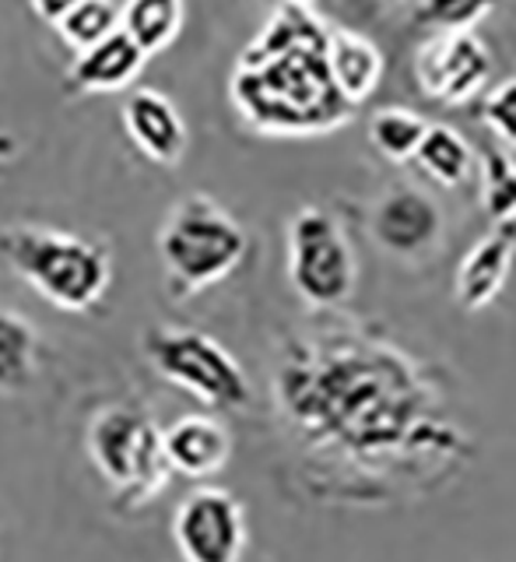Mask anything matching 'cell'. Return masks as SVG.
Instances as JSON below:
<instances>
[{
	"label": "cell",
	"instance_id": "obj_1",
	"mask_svg": "<svg viewBox=\"0 0 516 562\" xmlns=\"http://www.w3.org/2000/svg\"><path fill=\"white\" fill-rule=\"evenodd\" d=\"M278 397L310 439L348 457L401 450L429 412V391L407 356L362 338L295 345L281 362Z\"/></svg>",
	"mask_w": 516,
	"mask_h": 562
},
{
	"label": "cell",
	"instance_id": "obj_2",
	"mask_svg": "<svg viewBox=\"0 0 516 562\" xmlns=\"http://www.w3.org/2000/svg\"><path fill=\"white\" fill-rule=\"evenodd\" d=\"M228 99L267 137H316L345 127L351 110L327 67V25L310 4H281L246 46Z\"/></svg>",
	"mask_w": 516,
	"mask_h": 562
},
{
	"label": "cell",
	"instance_id": "obj_3",
	"mask_svg": "<svg viewBox=\"0 0 516 562\" xmlns=\"http://www.w3.org/2000/svg\"><path fill=\"white\" fill-rule=\"evenodd\" d=\"M0 260L67 313L92 310L113 281V260L99 243L35 222L0 225Z\"/></svg>",
	"mask_w": 516,
	"mask_h": 562
},
{
	"label": "cell",
	"instance_id": "obj_4",
	"mask_svg": "<svg viewBox=\"0 0 516 562\" xmlns=\"http://www.w3.org/2000/svg\"><path fill=\"white\" fill-rule=\"evenodd\" d=\"M243 225L207 193H190L176 201L158 228V257H162L169 295L190 299L222 278L233 274L246 257Z\"/></svg>",
	"mask_w": 516,
	"mask_h": 562
},
{
	"label": "cell",
	"instance_id": "obj_5",
	"mask_svg": "<svg viewBox=\"0 0 516 562\" xmlns=\"http://www.w3.org/2000/svg\"><path fill=\"white\" fill-rule=\"evenodd\" d=\"M88 457L96 461L102 479L116 488V499L123 506L155 499L172 474L162 450V429L145 412L127 408V404L102 408L92 418Z\"/></svg>",
	"mask_w": 516,
	"mask_h": 562
},
{
	"label": "cell",
	"instance_id": "obj_6",
	"mask_svg": "<svg viewBox=\"0 0 516 562\" xmlns=\"http://www.w3.org/2000/svg\"><path fill=\"white\" fill-rule=\"evenodd\" d=\"M141 348L158 376L193 394L207 408L236 412L250 404V380L243 366L207 334L190 327H152Z\"/></svg>",
	"mask_w": 516,
	"mask_h": 562
},
{
	"label": "cell",
	"instance_id": "obj_7",
	"mask_svg": "<svg viewBox=\"0 0 516 562\" xmlns=\"http://www.w3.org/2000/svg\"><path fill=\"white\" fill-rule=\"evenodd\" d=\"M289 281L292 292L310 310L345 306L355 281L359 260L345 236L341 222L324 207H299L289 222Z\"/></svg>",
	"mask_w": 516,
	"mask_h": 562
},
{
	"label": "cell",
	"instance_id": "obj_8",
	"mask_svg": "<svg viewBox=\"0 0 516 562\" xmlns=\"http://www.w3.org/2000/svg\"><path fill=\"white\" fill-rule=\"evenodd\" d=\"M172 538L187 562H239L246 514L233 492L193 488L172 517Z\"/></svg>",
	"mask_w": 516,
	"mask_h": 562
},
{
	"label": "cell",
	"instance_id": "obj_9",
	"mask_svg": "<svg viewBox=\"0 0 516 562\" xmlns=\"http://www.w3.org/2000/svg\"><path fill=\"white\" fill-rule=\"evenodd\" d=\"M492 75V53L474 32H433L415 53V81L433 102H471Z\"/></svg>",
	"mask_w": 516,
	"mask_h": 562
},
{
	"label": "cell",
	"instance_id": "obj_10",
	"mask_svg": "<svg viewBox=\"0 0 516 562\" xmlns=\"http://www.w3.org/2000/svg\"><path fill=\"white\" fill-rule=\"evenodd\" d=\"M369 236L397 260L429 257L442 243V207L433 193L397 183L369 211Z\"/></svg>",
	"mask_w": 516,
	"mask_h": 562
},
{
	"label": "cell",
	"instance_id": "obj_11",
	"mask_svg": "<svg viewBox=\"0 0 516 562\" xmlns=\"http://www.w3.org/2000/svg\"><path fill=\"white\" fill-rule=\"evenodd\" d=\"M123 131L155 166L176 169L187 155V123L176 102L158 88H134L123 102Z\"/></svg>",
	"mask_w": 516,
	"mask_h": 562
},
{
	"label": "cell",
	"instance_id": "obj_12",
	"mask_svg": "<svg viewBox=\"0 0 516 562\" xmlns=\"http://www.w3.org/2000/svg\"><path fill=\"white\" fill-rule=\"evenodd\" d=\"M513 260H516V218L492 222L489 233L471 246L457 268L453 295L460 310L478 313L492 306L513 271Z\"/></svg>",
	"mask_w": 516,
	"mask_h": 562
},
{
	"label": "cell",
	"instance_id": "obj_13",
	"mask_svg": "<svg viewBox=\"0 0 516 562\" xmlns=\"http://www.w3.org/2000/svg\"><path fill=\"white\" fill-rule=\"evenodd\" d=\"M145 49H141L127 32L116 29L102 43L81 49L67 67V92L75 95H105L123 92L145 70Z\"/></svg>",
	"mask_w": 516,
	"mask_h": 562
},
{
	"label": "cell",
	"instance_id": "obj_14",
	"mask_svg": "<svg viewBox=\"0 0 516 562\" xmlns=\"http://www.w3.org/2000/svg\"><path fill=\"white\" fill-rule=\"evenodd\" d=\"M162 450L172 471L187 479H207L228 464L233 436L215 415H183L162 429Z\"/></svg>",
	"mask_w": 516,
	"mask_h": 562
},
{
	"label": "cell",
	"instance_id": "obj_15",
	"mask_svg": "<svg viewBox=\"0 0 516 562\" xmlns=\"http://www.w3.org/2000/svg\"><path fill=\"white\" fill-rule=\"evenodd\" d=\"M327 67L334 88L348 105L366 102L383 81V53L369 35L355 29H327Z\"/></svg>",
	"mask_w": 516,
	"mask_h": 562
},
{
	"label": "cell",
	"instance_id": "obj_16",
	"mask_svg": "<svg viewBox=\"0 0 516 562\" xmlns=\"http://www.w3.org/2000/svg\"><path fill=\"white\" fill-rule=\"evenodd\" d=\"M40 369V330L22 313L0 310V394H25Z\"/></svg>",
	"mask_w": 516,
	"mask_h": 562
},
{
	"label": "cell",
	"instance_id": "obj_17",
	"mask_svg": "<svg viewBox=\"0 0 516 562\" xmlns=\"http://www.w3.org/2000/svg\"><path fill=\"white\" fill-rule=\"evenodd\" d=\"M412 162H418V169L433 183L453 190L460 183H468V176L474 169V151L464 140V134L453 131L450 123H429Z\"/></svg>",
	"mask_w": 516,
	"mask_h": 562
},
{
	"label": "cell",
	"instance_id": "obj_18",
	"mask_svg": "<svg viewBox=\"0 0 516 562\" xmlns=\"http://www.w3.org/2000/svg\"><path fill=\"white\" fill-rule=\"evenodd\" d=\"M187 4L183 0H127L120 8V29L145 49V57H155L176 43L183 29Z\"/></svg>",
	"mask_w": 516,
	"mask_h": 562
},
{
	"label": "cell",
	"instance_id": "obj_19",
	"mask_svg": "<svg viewBox=\"0 0 516 562\" xmlns=\"http://www.w3.org/2000/svg\"><path fill=\"white\" fill-rule=\"evenodd\" d=\"M425 127H429V120L422 113L401 110V105H386V110H377L369 116L366 134H369V145L377 148V155H383L386 162H394V166H404L415 158Z\"/></svg>",
	"mask_w": 516,
	"mask_h": 562
},
{
	"label": "cell",
	"instance_id": "obj_20",
	"mask_svg": "<svg viewBox=\"0 0 516 562\" xmlns=\"http://www.w3.org/2000/svg\"><path fill=\"white\" fill-rule=\"evenodd\" d=\"M53 29L60 32V40L70 49L81 53L120 29V8H116V0H78Z\"/></svg>",
	"mask_w": 516,
	"mask_h": 562
},
{
	"label": "cell",
	"instance_id": "obj_21",
	"mask_svg": "<svg viewBox=\"0 0 516 562\" xmlns=\"http://www.w3.org/2000/svg\"><path fill=\"white\" fill-rule=\"evenodd\" d=\"M482 211L489 222L516 218V162L500 145L482 151Z\"/></svg>",
	"mask_w": 516,
	"mask_h": 562
},
{
	"label": "cell",
	"instance_id": "obj_22",
	"mask_svg": "<svg viewBox=\"0 0 516 562\" xmlns=\"http://www.w3.org/2000/svg\"><path fill=\"white\" fill-rule=\"evenodd\" d=\"M495 8L500 0H418L415 25L429 32H474Z\"/></svg>",
	"mask_w": 516,
	"mask_h": 562
},
{
	"label": "cell",
	"instance_id": "obj_23",
	"mask_svg": "<svg viewBox=\"0 0 516 562\" xmlns=\"http://www.w3.org/2000/svg\"><path fill=\"white\" fill-rule=\"evenodd\" d=\"M482 123L506 148H516V78H506L492 88L482 102Z\"/></svg>",
	"mask_w": 516,
	"mask_h": 562
},
{
	"label": "cell",
	"instance_id": "obj_24",
	"mask_svg": "<svg viewBox=\"0 0 516 562\" xmlns=\"http://www.w3.org/2000/svg\"><path fill=\"white\" fill-rule=\"evenodd\" d=\"M29 4H32V11H35V18H40V22L57 25L60 18L78 4V0H29Z\"/></svg>",
	"mask_w": 516,
	"mask_h": 562
},
{
	"label": "cell",
	"instance_id": "obj_25",
	"mask_svg": "<svg viewBox=\"0 0 516 562\" xmlns=\"http://www.w3.org/2000/svg\"><path fill=\"white\" fill-rule=\"evenodd\" d=\"M281 4H313V0H281Z\"/></svg>",
	"mask_w": 516,
	"mask_h": 562
},
{
	"label": "cell",
	"instance_id": "obj_26",
	"mask_svg": "<svg viewBox=\"0 0 516 562\" xmlns=\"http://www.w3.org/2000/svg\"><path fill=\"white\" fill-rule=\"evenodd\" d=\"M383 4H397V0H383Z\"/></svg>",
	"mask_w": 516,
	"mask_h": 562
}]
</instances>
